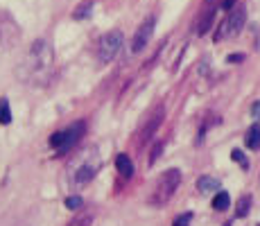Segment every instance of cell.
<instances>
[{"label": "cell", "instance_id": "cell-3", "mask_svg": "<svg viewBox=\"0 0 260 226\" xmlns=\"http://www.w3.org/2000/svg\"><path fill=\"white\" fill-rule=\"evenodd\" d=\"M179 185H181V170L170 168L166 172H161V177L154 181V185H152V192H149V197H147V204L154 206V208L166 206L170 199L174 197Z\"/></svg>", "mask_w": 260, "mask_h": 226}, {"label": "cell", "instance_id": "cell-5", "mask_svg": "<svg viewBox=\"0 0 260 226\" xmlns=\"http://www.w3.org/2000/svg\"><path fill=\"white\" fill-rule=\"evenodd\" d=\"M124 45V34L120 29H111V32L102 34L98 41V61L100 63H111L118 57V52Z\"/></svg>", "mask_w": 260, "mask_h": 226}, {"label": "cell", "instance_id": "cell-19", "mask_svg": "<svg viewBox=\"0 0 260 226\" xmlns=\"http://www.w3.org/2000/svg\"><path fill=\"white\" fill-rule=\"evenodd\" d=\"M231 158L236 160V163H240V168H242V170H249V158L244 156L240 149H233V152H231Z\"/></svg>", "mask_w": 260, "mask_h": 226}, {"label": "cell", "instance_id": "cell-1", "mask_svg": "<svg viewBox=\"0 0 260 226\" xmlns=\"http://www.w3.org/2000/svg\"><path fill=\"white\" fill-rule=\"evenodd\" d=\"M16 77L27 86H46L54 77V50L48 39H37L16 66Z\"/></svg>", "mask_w": 260, "mask_h": 226}, {"label": "cell", "instance_id": "cell-24", "mask_svg": "<svg viewBox=\"0 0 260 226\" xmlns=\"http://www.w3.org/2000/svg\"><path fill=\"white\" fill-rule=\"evenodd\" d=\"M242 59H244V54H231V57H226V61L233 63V61H242Z\"/></svg>", "mask_w": 260, "mask_h": 226}, {"label": "cell", "instance_id": "cell-17", "mask_svg": "<svg viewBox=\"0 0 260 226\" xmlns=\"http://www.w3.org/2000/svg\"><path fill=\"white\" fill-rule=\"evenodd\" d=\"M12 122V107H9L7 98H0V124Z\"/></svg>", "mask_w": 260, "mask_h": 226}, {"label": "cell", "instance_id": "cell-14", "mask_svg": "<svg viewBox=\"0 0 260 226\" xmlns=\"http://www.w3.org/2000/svg\"><path fill=\"white\" fill-rule=\"evenodd\" d=\"M93 219H95V215L91 213V210H82V213L75 215L66 226H93Z\"/></svg>", "mask_w": 260, "mask_h": 226}, {"label": "cell", "instance_id": "cell-20", "mask_svg": "<svg viewBox=\"0 0 260 226\" xmlns=\"http://www.w3.org/2000/svg\"><path fill=\"white\" fill-rule=\"evenodd\" d=\"M82 206H84V202H82V197H79V195L66 197V208H71V210H79Z\"/></svg>", "mask_w": 260, "mask_h": 226}, {"label": "cell", "instance_id": "cell-18", "mask_svg": "<svg viewBox=\"0 0 260 226\" xmlns=\"http://www.w3.org/2000/svg\"><path fill=\"white\" fill-rule=\"evenodd\" d=\"M91 9H93V3H91V0H86V3H82L77 9H75L73 18H77V21H82V18H88V16H91Z\"/></svg>", "mask_w": 260, "mask_h": 226}, {"label": "cell", "instance_id": "cell-10", "mask_svg": "<svg viewBox=\"0 0 260 226\" xmlns=\"http://www.w3.org/2000/svg\"><path fill=\"white\" fill-rule=\"evenodd\" d=\"M197 190H199L202 195L217 192V190H219V179H217V177H211V174H206V177H199Z\"/></svg>", "mask_w": 260, "mask_h": 226}, {"label": "cell", "instance_id": "cell-16", "mask_svg": "<svg viewBox=\"0 0 260 226\" xmlns=\"http://www.w3.org/2000/svg\"><path fill=\"white\" fill-rule=\"evenodd\" d=\"M249 210H251V195H242L238 202V210H236V217H247Z\"/></svg>", "mask_w": 260, "mask_h": 226}, {"label": "cell", "instance_id": "cell-13", "mask_svg": "<svg viewBox=\"0 0 260 226\" xmlns=\"http://www.w3.org/2000/svg\"><path fill=\"white\" fill-rule=\"evenodd\" d=\"M116 168H118V172L122 174L124 179H129L134 174V163H132V158L127 156V154H118V158H116Z\"/></svg>", "mask_w": 260, "mask_h": 226}, {"label": "cell", "instance_id": "cell-23", "mask_svg": "<svg viewBox=\"0 0 260 226\" xmlns=\"http://www.w3.org/2000/svg\"><path fill=\"white\" fill-rule=\"evenodd\" d=\"M251 115H253L256 120H260V100H258V102H253V104H251Z\"/></svg>", "mask_w": 260, "mask_h": 226}, {"label": "cell", "instance_id": "cell-8", "mask_svg": "<svg viewBox=\"0 0 260 226\" xmlns=\"http://www.w3.org/2000/svg\"><path fill=\"white\" fill-rule=\"evenodd\" d=\"M18 39V27L7 14L0 12V52L12 48V43Z\"/></svg>", "mask_w": 260, "mask_h": 226}, {"label": "cell", "instance_id": "cell-7", "mask_svg": "<svg viewBox=\"0 0 260 226\" xmlns=\"http://www.w3.org/2000/svg\"><path fill=\"white\" fill-rule=\"evenodd\" d=\"M154 27H156V16L154 14H149L145 21L138 25V29H136V34H134V39H132V52H143L145 48H147V43H149V39H152V34H154Z\"/></svg>", "mask_w": 260, "mask_h": 226}, {"label": "cell", "instance_id": "cell-2", "mask_svg": "<svg viewBox=\"0 0 260 226\" xmlns=\"http://www.w3.org/2000/svg\"><path fill=\"white\" fill-rule=\"evenodd\" d=\"M100 170H102V154H100L98 145H86V147L79 149L77 154H73L66 165L68 188L79 190V188H84V185H88L98 177Z\"/></svg>", "mask_w": 260, "mask_h": 226}, {"label": "cell", "instance_id": "cell-4", "mask_svg": "<svg viewBox=\"0 0 260 226\" xmlns=\"http://www.w3.org/2000/svg\"><path fill=\"white\" fill-rule=\"evenodd\" d=\"M247 25V7L244 5H238V7H231L229 16L224 18V23L219 25L217 34H215V43L219 41H229V39H236L240 32Z\"/></svg>", "mask_w": 260, "mask_h": 226}, {"label": "cell", "instance_id": "cell-9", "mask_svg": "<svg viewBox=\"0 0 260 226\" xmlns=\"http://www.w3.org/2000/svg\"><path fill=\"white\" fill-rule=\"evenodd\" d=\"M163 115H166V111H163V107H158L156 109V113L154 115H149V120H147V124L141 129V138H138V145H145L149 138H152L154 134H156V129L161 127V122H163Z\"/></svg>", "mask_w": 260, "mask_h": 226}, {"label": "cell", "instance_id": "cell-12", "mask_svg": "<svg viewBox=\"0 0 260 226\" xmlns=\"http://www.w3.org/2000/svg\"><path fill=\"white\" fill-rule=\"evenodd\" d=\"M244 145L249 149H260V124H251L244 134Z\"/></svg>", "mask_w": 260, "mask_h": 226}, {"label": "cell", "instance_id": "cell-22", "mask_svg": "<svg viewBox=\"0 0 260 226\" xmlns=\"http://www.w3.org/2000/svg\"><path fill=\"white\" fill-rule=\"evenodd\" d=\"M161 149H163V143H158L156 147H154V152H152V158H149V165H154L158 160V156H161Z\"/></svg>", "mask_w": 260, "mask_h": 226}, {"label": "cell", "instance_id": "cell-21", "mask_svg": "<svg viewBox=\"0 0 260 226\" xmlns=\"http://www.w3.org/2000/svg\"><path fill=\"white\" fill-rule=\"evenodd\" d=\"M172 226H192V213H183V215H179V217L172 222Z\"/></svg>", "mask_w": 260, "mask_h": 226}, {"label": "cell", "instance_id": "cell-6", "mask_svg": "<svg viewBox=\"0 0 260 226\" xmlns=\"http://www.w3.org/2000/svg\"><path fill=\"white\" fill-rule=\"evenodd\" d=\"M84 129H86V124H84V122H75V124H71V127L61 129V132H54L52 136H50V147L57 149L59 154L71 152L75 145L79 143Z\"/></svg>", "mask_w": 260, "mask_h": 226}, {"label": "cell", "instance_id": "cell-15", "mask_svg": "<svg viewBox=\"0 0 260 226\" xmlns=\"http://www.w3.org/2000/svg\"><path fill=\"white\" fill-rule=\"evenodd\" d=\"M229 206H231V197H229V192H215V197H213V208L215 210H226Z\"/></svg>", "mask_w": 260, "mask_h": 226}, {"label": "cell", "instance_id": "cell-11", "mask_svg": "<svg viewBox=\"0 0 260 226\" xmlns=\"http://www.w3.org/2000/svg\"><path fill=\"white\" fill-rule=\"evenodd\" d=\"M215 5H211V7H206L202 12V18H199V25H197V34H206L208 27L213 25V18H215Z\"/></svg>", "mask_w": 260, "mask_h": 226}, {"label": "cell", "instance_id": "cell-25", "mask_svg": "<svg viewBox=\"0 0 260 226\" xmlns=\"http://www.w3.org/2000/svg\"><path fill=\"white\" fill-rule=\"evenodd\" d=\"M253 226H260V222H258V224H253Z\"/></svg>", "mask_w": 260, "mask_h": 226}]
</instances>
